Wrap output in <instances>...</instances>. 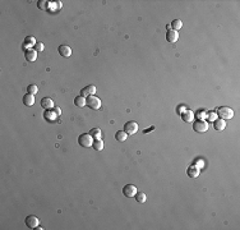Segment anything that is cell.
<instances>
[{"instance_id":"cell-11","label":"cell","mask_w":240,"mask_h":230,"mask_svg":"<svg viewBox=\"0 0 240 230\" xmlns=\"http://www.w3.org/2000/svg\"><path fill=\"white\" fill-rule=\"evenodd\" d=\"M40 105H41L45 110H52L54 109V101H52L51 99H49V97H44L42 100H41V102H40Z\"/></svg>"},{"instance_id":"cell-8","label":"cell","mask_w":240,"mask_h":230,"mask_svg":"<svg viewBox=\"0 0 240 230\" xmlns=\"http://www.w3.org/2000/svg\"><path fill=\"white\" fill-rule=\"evenodd\" d=\"M179 38V33L178 31H174V30H169L166 32V41L170 42V44H175Z\"/></svg>"},{"instance_id":"cell-18","label":"cell","mask_w":240,"mask_h":230,"mask_svg":"<svg viewBox=\"0 0 240 230\" xmlns=\"http://www.w3.org/2000/svg\"><path fill=\"white\" fill-rule=\"evenodd\" d=\"M37 42H36V40H35V37H32V36H27L24 38V47H31V46H35Z\"/></svg>"},{"instance_id":"cell-23","label":"cell","mask_w":240,"mask_h":230,"mask_svg":"<svg viewBox=\"0 0 240 230\" xmlns=\"http://www.w3.org/2000/svg\"><path fill=\"white\" fill-rule=\"evenodd\" d=\"M134 198L137 199V202H139V203H144L146 199H147V197H146V194L143 192H137V194L134 196Z\"/></svg>"},{"instance_id":"cell-9","label":"cell","mask_w":240,"mask_h":230,"mask_svg":"<svg viewBox=\"0 0 240 230\" xmlns=\"http://www.w3.org/2000/svg\"><path fill=\"white\" fill-rule=\"evenodd\" d=\"M95 93H96V87L93 85H88L81 90V96H83V97H88L91 95H95Z\"/></svg>"},{"instance_id":"cell-12","label":"cell","mask_w":240,"mask_h":230,"mask_svg":"<svg viewBox=\"0 0 240 230\" xmlns=\"http://www.w3.org/2000/svg\"><path fill=\"white\" fill-rule=\"evenodd\" d=\"M59 54L64 58H69L72 55V49L68 46V45H60L59 49H58Z\"/></svg>"},{"instance_id":"cell-10","label":"cell","mask_w":240,"mask_h":230,"mask_svg":"<svg viewBox=\"0 0 240 230\" xmlns=\"http://www.w3.org/2000/svg\"><path fill=\"white\" fill-rule=\"evenodd\" d=\"M24 58H26V60H27V61L33 63L37 59V51L35 49H27V50H26V52H24Z\"/></svg>"},{"instance_id":"cell-13","label":"cell","mask_w":240,"mask_h":230,"mask_svg":"<svg viewBox=\"0 0 240 230\" xmlns=\"http://www.w3.org/2000/svg\"><path fill=\"white\" fill-rule=\"evenodd\" d=\"M186 174H188L189 178H197L199 175V168L195 165H192L188 168V170H186Z\"/></svg>"},{"instance_id":"cell-14","label":"cell","mask_w":240,"mask_h":230,"mask_svg":"<svg viewBox=\"0 0 240 230\" xmlns=\"http://www.w3.org/2000/svg\"><path fill=\"white\" fill-rule=\"evenodd\" d=\"M35 104V95H31V93H27L23 96V105L26 106H32Z\"/></svg>"},{"instance_id":"cell-29","label":"cell","mask_w":240,"mask_h":230,"mask_svg":"<svg viewBox=\"0 0 240 230\" xmlns=\"http://www.w3.org/2000/svg\"><path fill=\"white\" fill-rule=\"evenodd\" d=\"M54 111H55V113H56V114L60 116V114H61V110L59 109V107H54Z\"/></svg>"},{"instance_id":"cell-19","label":"cell","mask_w":240,"mask_h":230,"mask_svg":"<svg viewBox=\"0 0 240 230\" xmlns=\"http://www.w3.org/2000/svg\"><path fill=\"white\" fill-rule=\"evenodd\" d=\"M92 147H93V150H96V151H102L103 150V142L102 139H95L92 143Z\"/></svg>"},{"instance_id":"cell-30","label":"cell","mask_w":240,"mask_h":230,"mask_svg":"<svg viewBox=\"0 0 240 230\" xmlns=\"http://www.w3.org/2000/svg\"><path fill=\"white\" fill-rule=\"evenodd\" d=\"M155 129V127H151V128H148V129H144V133H148V132H151V130H153Z\"/></svg>"},{"instance_id":"cell-21","label":"cell","mask_w":240,"mask_h":230,"mask_svg":"<svg viewBox=\"0 0 240 230\" xmlns=\"http://www.w3.org/2000/svg\"><path fill=\"white\" fill-rule=\"evenodd\" d=\"M74 105L78 106V107L86 106V97H83V96H77V97L74 99Z\"/></svg>"},{"instance_id":"cell-22","label":"cell","mask_w":240,"mask_h":230,"mask_svg":"<svg viewBox=\"0 0 240 230\" xmlns=\"http://www.w3.org/2000/svg\"><path fill=\"white\" fill-rule=\"evenodd\" d=\"M181 27H183V22L180 19H174L171 22V30L179 31V30H181Z\"/></svg>"},{"instance_id":"cell-28","label":"cell","mask_w":240,"mask_h":230,"mask_svg":"<svg viewBox=\"0 0 240 230\" xmlns=\"http://www.w3.org/2000/svg\"><path fill=\"white\" fill-rule=\"evenodd\" d=\"M198 116H199V120H203V118H206L207 115H206V113H199Z\"/></svg>"},{"instance_id":"cell-26","label":"cell","mask_w":240,"mask_h":230,"mask_svg":"<svg viewBox=\"0 0 240 230\" xmlns=\"http://www.w3.org/2000/svg\"><path fill=\"white\" fill-rule=\"evenodd\" d=\"M44 49H45V46H44V44H42V42H37V44L35 45V50H36L37 52H42V51H44Z\"/></svg>"},{"instance_id":"cell-1","label":"cell","mask_w":240,"mask_h":230,"mask_svg":"<svg viewBox=\"0 0 240 230\" xmlns=\"http://www.w3.org/2000/svg\"><path fill=\"white\" fill-rule=\"evenodd\" d=\"M86 106L91 107L93 110H98L101 107V100L97 96H95V95H91V96L86 99Z\"/></svg>"},{"instance_id":"cell-2","label":"cell","mask_w":240,"mask_h":230,"mask_svg":"<svg viewBox=\"0 0 240 230\" xmlns=\"http://www.w3.org/2000/svg\"><path fill=\"white\" fill-rule=\"evenodd\" d=\"M93 138H92V136L89 133H83V134H81V136L78 137V143H79V146H82V147H92V143H93V141H92Z\"/></svg>"},{"instance_id":"cell-27","label":"cell","mask_w":240,"mask_h":230,"mask_svg":"<svg viewBox=\"0 0 240 230\" xmlns=\"http://www.w3.org/2000/svg\"><path fill=\"white\" fill-rule=\"evenodd\" d=\"M207 118H208L211 121H215V120L217 119V114H216V113H209V114L207 115Z\"/></svg>"},{"instance_id":"cell-7","label":"cell","mask_w":240,"mask_h":230,"mask_svg":"<svg viewBox=\"0 0 240 230\" xmlns=\"http://www.w3.org/2000/svg\"><path fill=\"white\" fill-rule=\"evenodd\" d=\"M24 224L27 225V228H30V229H35L36 226H38L40 220H38V218H36V216L30 215V216H27V218H26Z\"/></svg>"},{"instance_id":"cell-5","label":"cell","mask_w":240,"mask_h":230,"mask_svg":"<svg viewBox=\"0 0 240 230\" xmlns=\"http://www.w3.org/2000/svg\"><path fill=\"white\" fill-rule=\"evenodd\" d=\"M193 129L197 133H204V132L208 130V124L206 123L204 120H197V121H194V124H193Z\"/></svg>"},{"instance_id":"cell-4","label":"cell","mask_w":240,"mask_h":230,"mask_svg":"<svg viewBox=\"0 0 240 230\" xmlns=\"http://www.w3.org/2000/svg\"><path fill=\"white\" fill-rule=\"evenodd\" d=\"M138 129H139V127L136 121H128V123H125V125H124V132L128 134V136L136 134L138 132Z\"/></svg>"},{"instance_id":"cell-15","label":"cell","mask_w":240,"mask_h":230,"mask_svg":"<svg viewBox=\"0 0 240 230\" xmlns=\"http://www.w3.org/2000/svg\"><path fill=\"white\" fill-rule=\"evenodd\" d=\"M213 128H215L216 130H223L226 128V123H225V120L223 119H216L215 121H213Z\"/></svg>"},{"instance_id":"cell-20","label":"cell","mask_w":240,"mask_h":230,"mask_svg":"<svg viewBox=\"0 0 240 230\" xmlns=\"http://www.w3.org/2000/svg\"><path fill=\"white\" fill-rule=\"evenodd\" d=\"M89 134L92 136V138H95V139H101V137H102V132H101L98 128H93V129H91Z\"/></svg>"},{"instance_id":"cell-6","label":"cell","mask_w":240,"mask_h":230,"mask_svg":"<svg viewBox=\"0 0 240 230\" xmlns=\"http://www.w3.org/2000/svg\"><path fill=\"white\" fill-rule=\"evenodd\" d=\"M123 194L128 198H132L137 194V188L133 185V184H127L124 188H123Z\"/></svg>"},{"instance_id":"cell-25","label":"cell","mask_w":240,"mask_h":230,"mask_svg":"<svg viewBox=\"0 0 240 230\" xmlns=\"http://www.w3.org/2000/svg\"><path fill=\"white\" fill-rule=\"evenodd\" d=\"M38 92V87L36 85H30L27 87V93H31V95H36Z\"/></svg>"},{"instance_id":"cell-3","label":"cell","mask_w":240,"mask_h":230,"mask_svg":"<svg viewBox=\"0 0 240 230\" xmlns=\"http://www.w3.org/2000/svg\"><path fill=\"white\" fill-rule=\"evenodd\" d=\"M217 116H220L223 120L231 119L234 116V110L230 109V107H228V106H222V107H220L218 111H217Z\"/></svg>"},{"instance_id":"cell-16","label":"cell","mask_w":240,"mask_h":230,"mask_svg":"<svg viewBox=\"0 0 240 230\" xmlns=\"http://www.w3.org/2000/svg\"><path fill=\"white\" fill-rule=\"evenodd\" d=\"M127 138H128V134H127L124 130H118V132L115 133V139H116L118 142H124Z\"/></svg>"},{"instance_id":"cell-17","label":"cell","mask_w":240,"mask_h":230,"mask_svg":"<svg viewBox=\"0 0 240 230\" xmlns=\"http://www.w3.org/2000/svg\"><path fill=\"white\" fill-rule=\"evenodd\" d=\"M193 118H194V114L192 111H185L181 114V119L185 121V123H192Z\"/></svg>"},{"instance_id":"cell-24","label":"cell","mask_w":240,"mask_h":230,"mask_svg":"<svg viewBox=\"0 0 240 230\" xmlns=\"http://www.w3.org/2000/svg\"><path fill=\"white\" fill-rule=\"evenodd\" d=\"M49 2H46V0H41V2H38L37 3V7L38 9H41V10H49Z\"/></svg>"}]
</instances>
